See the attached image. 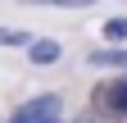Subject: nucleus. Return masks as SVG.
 Listing matches in <instances>:
<instances>
[{
  "label": "nucleus",
  "instance_id": "1",
  "mask_svg": "<svg viewBox=\"0 0 127 123\" xmlns=\"http://www.w3.org/2000/svg\"><path fill=\"white\" fill-rule=\"evenodd\" d=\"M104 100V110H114V114H127V78L118 87H104V91H95V105Z\"/></svg>",
  "mask_w": 127,
  "mask_h": 123
},
{
  "label": "nucleus",
  "instance_id": "3",
  "mask_svg": "<svg viewBox=\"0 0 127 123\" xmlns=\"http://www.w3.org/2000/svg\"><path fill=\"white\" fill-rule=\"evenodd\" d=\"M32 59H36V64H55V59H59V46L55 41H36V46H32Z\"/></svg>",
  "mask_w": 127,
  "mask_h": 123
},
{
  "label": "nucleus",
  "instance_id": "6",
  "mask_svg": "<svg viewBox=\"0 0 127 123\" xmlns=\"http://www.w3.org/2000/svg\"><path fill=\"white\" fill-rule=\"evenodd\" d=\"M0 41H5V46H27V32H9V27H0Z\"/></svg>",
  "mask_w": 127,
  "mask_h": 123
},
{
  "label": "nucleus",
  "instance_id": "5",
  "mask_svg": "<svg viewBox=\"0 0 127 123\" xmlns=\"http://www.w3.org/2000/svg\"><path fill=\"white\" fill-rule=\"evenodd\" d=\"M32 5H64V9H82V5H95V0H32Z\"/></svg>",
  "mask_w": 127,
  "mask_h": 123
},
{
  "label": "nucleus",
  "instance_id": "2",
  "mask_svg": "<svg viewBox=\"0 0 127 123\" xmlns=\"http://www.w3.org/2000/svg\"><path fill=\"white\" fill-rule=\"evenodd\" d=\"M95 68H114V64H127V50H95L91 55Z\"/></svg>",
  "mask_w": 127,
  "mask_h": 123
},
{
  "label": "nucleus",
  "instance_id": "4",
  "mask_svg": "<svg viewBox=\"0 0 127 123\" xmlns=\"http://www.w3.org/2000/svg\"><path fill=\"white\" fill-rule=\"evenodd\" d=\"M104 37L109 41H127V18H109L104 23Z\"/></svg>",
  "mask_w": 127,
  "mask_h": 123
}]
</instances>
